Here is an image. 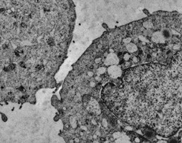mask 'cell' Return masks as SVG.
Here are the masks:
<instances>
[{
    "label": "cell",
    "instance_id": "3",
    "mask_svg": "<svg viewBox=\"0 0 182 143\" xmlns=\"http://www.w3.org/2000/svg\"><path fill=\"white\" fill-rule=\"evenodd\" d=\"M106 61L107 64L115 63L117 62V57L115 55H110L107 57Z\"/></svg>",
    "mask_w": 182,
    "mask_h": 143
},
{
    "label": "cell",
    "instance_id": "2",
    "mask_svg": "<svg viewBox=\"0 0 182 143\" xmlns=\"http://www.w3.org/2000/svg\"><path fill=\"white\" fill-rule=\"evenodd\" d=\"M152 39L153 41H155L156 42H162L164 41V37L162 36V33L160 32H156L153 34Z\"/></svg>",
    "mask_w": 182,
    "mask_h": 143
},
{
    "label": "cell",
    "instance_id": "1",
    "mask_svg": "<svg viewBox=\"0 0 182 143\" xmlns=\"http://www.w3.org/2000/svg\"><path fill=\"white\" fill-rule=\"evenodd\" d=\"M108 73L112 77H118L121 74V69L117 66H111L108 68Z\"/></svg>",
    "mask_w": 182,
    "mask_h": 143
},
{
    "label": "cell",
    "instance_id": "5",
    "mask_svg": "<svg viewBox=\"0 0 182 143\" xmlns=\"http://www.w3.org/2000/svg\"><path fill=\"white\" fill-rule=\"evenodd\" d=\"M127 49L130 52H134V51H136L137 47H136V45H134V44H128V45H127Z\"/></svg>",
    "mask_w": 182,
    "mask_h": 143
},
{
    "label": "cell",
    "instance_id": "7",
    "mask_svg": "<svg viewBox=\"0 0 182 143\" xmlns=\"http://www.w3.org/2000/svg\"><path fill=\"white\" fill-rule=\"evenodd\" d=\"M169 143H178V142H177V140H175V139H172V140H170Z\"/></svg>",
    "mask_w": 182,
    "mask_h": 143
},
{
    "label": "cell",
    "instance_id": "6",
    "mask_svg": "<svg viewBox=\"0 0 182 143\" xmlns=\"http://www.w3.org/2000/svg\"><path fill=\"white\" fill-rule=\"evenodd\" d=\"M162 36L164 37V38H169V37H171V33L168 29L163 30V31H162Z\"/></svg>",
    "mask_w": 182,
    "mask_h": 143
},
{
    "label": "cell",
    "instance_id": "4",
    "mask_svg": "<svg viewBox=\"0 0 182 143\" xmlns=\"http://www.w3.org/2000/svg\"><path fill=\"white\" fill-rule=\"evenodd\" d=\"M145 136L148 138H152L154 136V133L153 132L149 131L148 129H146V131L145 132Z\"/></svg>",
    "mask_w": 182,
    "mask_h": 143
}]
</instances>
